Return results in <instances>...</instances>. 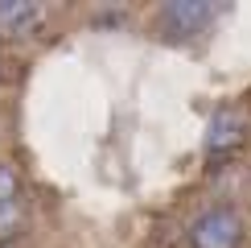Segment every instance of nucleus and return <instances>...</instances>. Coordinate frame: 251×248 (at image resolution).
<instances>
[{
	"instance_id": "nucleus-4",
	"label": "nucleus",
	"mask_w": 251,
	"mask_h": 248,
	"mask_svg": "<svg viewBox=\"0 0 251 248\" xmlns=\"http://www.w3.org/2000/svg\"><path fill=\"white\" fill-rule=\"evenodd\" d=\"M37 21H41V4H29V0H8V4H0V33L4 37L33 33Z\"/></svg>"
},
{
	"instance_id": "nucleus-1",
	"label": "nucleus",
	"mask_w": 251,
	"mask_h": 248,
	"mask_svg": "<svg viewBox=\"0 0 251 248\" xmlns=\"http://www.w3.org/2000/svg\"><path fill=\"white\" fill-rule=\"evenodd\" d=\"M190 244L194 248H239L243 244V219L231 207H210L190 223Z\"/></svg>"
},
{
	"instance_id": "nucleus-3",
	"label": "nucleus",
	"mask_w": 251,
	"mask_h": 248,
	"mask_svg": "<svg viewBox=\"0 0 251 248\" xmlns=\"http://www.w3.org/2000/svg\"><path fill=\"white\" fill-rule=\"evenodd\" d=\"M243 137H247V120L239 116V112H231V108H223V112H214L210 116V124H206V153L210 157H223V153H235L239 145H243Z\"/></svg>"
},
{
	"instance_id": "nucleus-5",
	"label": "nucleus",
	"mask_w": 251,
	"mask_h": 248,
	"mask_svg": "<svg viewBox=\"0 0 251 248\" xmlns=\"http://www.w3.org/2000/svg\"><path fill=\"white\" fill-rule=\"evenodd\" d=\"M13 203H17V174L0 165V207H13Z\"/></svg>"
},
{
	"instance_id": "nucleus-2",
	"label": "nucleus",
	"mask_w": 251,
	"mask_h": 248,
	"mask_svg": "<svg viewBox=\"0 0 251 248\" xmlns=\"http://www.w3.org/2000/svg\"><path fill=\"white\" fill-rule=\"evenodd\" d=\"M218 17V8L214 4H206V0H173V4H165V13H161V29L169 37H198L206 25Z\"/></svg>"
},
{
	"instance_id": "nucleus-6",
	"label": "nucleus",
	"mask_w": 251,
	"mask_h": 248,
	"mask_svg": "<svg viewBox=\"0 0 251 248\" xmlns=\"http://www.w3.org/2000/svg\"><path fill=\"white\" fill-rule=\"evenodd\" d=\"M17 219H21L17 203H13V207H0V240H4V236H8V232L17 227Z\"/></svg>"
}]
</instances>
